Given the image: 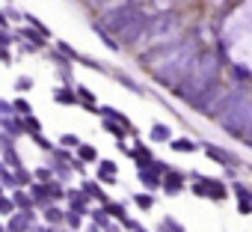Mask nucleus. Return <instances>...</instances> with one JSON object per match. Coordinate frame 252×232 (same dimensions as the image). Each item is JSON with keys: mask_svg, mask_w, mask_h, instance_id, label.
<instances>
[{"mask_svg": "<svg viewBox=\"0 0 252 232\" xmlns=\"http://www.w3.org/2000/svg\"><path fill=\"white\" fill-rule=\"evenodd\" d=\"M149 18L152 15L137 3V0H128V3H122L116 9L101 12L92 24H98L107 33H113L122 42V48H137L140 42L149 39Z\"/></svg>", "mask_w": 252, "mask_h": 232, "instance_id": "obj_1", "label": "nucleus"}, {"mask_svg": "<svg viewBox=\"0 0 252 232\" xmlns=\"http://www.w3.org/2000/svg\"><path fill=\"white\" fill-rule=\"evenodd\" d=\"M12 196H15V202H18V211H36V199H33V193H30V191L15 188V191H12Z\"/></svg>", "mask_w": 252, "mask_h": 232, "instance_id": "obj_20", "label": "nucleus"}, {"mask_svg": "<svg viewBox=\"0 0 252 232\" xmlns=\"http://www.w3.org/2000/svg\"><path fill=\"white\" fill-rule=\"evenodd\" d=\"M33 173H36V182H45V185L57 179V173H54V167H51V164H48V167H39V170H33Z\"/></svg>", "mask_w": 252, "mask_h": 232, "instance_id": "obj_32", "label": "nucleus"}, {"mask_svg": "<svg viewBox=\"0 0 252 232\" xmlns=\"http://www.w3.org/2000/svg\"><path fill=\"white\" fill-rule=\"evenodd\" d=\"M15 86H18V92H27V89H33V77H27V75H21Z\"/></svg>", "mask_w": 252, "mask_h": 232, "instance_id": "obj_42", "label": "nucleus"}, {"mask_svg": "<svg viewBox=\"0 0 252 232\" xmlns=\"http://www.w3.org/2000/svg\"><path fill=\"white\" fill-rule=\"evenodd\" d=\"M152 140H155V143H169V140H172V131H169V125H163V122H155V125H152Z\"/></svg>", "mask_w": 252, "mask_h": 232, "instance_id": "obj_25", "label": "nucleus"}, {"mask_svg": "<svg viewBox=\"0 0 252 232\" xmlns=\"http://www.w3.org/2000/svg\"><path fill=\"white\" fill-rule=\"evenodd\" d=\"M128 158H131V161L137 164V170H140V167H149V164L155 161V152H152L146 143H140V140H137V143L131 146V155H128Z\"/></svg>", "mask_w": 252, "mask_h": 232, "instance_id": "obj_14", "label": "nucleus"}, {"mask_svg": "<svg viewBox=\"0 0 252 232\" xmlns=\"http://www.w3.org/2000/svg\"><path fill=\"white\" fill-rule=\"evenodd\" d=\"M92 232H98V226H95V229H92Z\"/></svg>", "mask_w": 252, "mask_h": 232, "instance_id": "obj_47", "label": "nucleus"}, {"mask_svg": "<svg viewBox=\"0 0 252 232\" xmlns=\"http://www.w3.org/2000/svg\"><path fill=\"white\" fill-rule=\"evenodd\" d=\"M246 140H249V143H252V137H246Z\"/></svg>", "mask_w": 252, "mask_h": 232, "instance_id": "obj_48", "label": "nucleus"}, {"mask_svg": "<svg viewBox=\"0 0 252 232\" xmlns=\"http://www.w3.org/2000/svg\"><path fill=\"white\" fill-rule=\"evenodd\" d=\"M83 3H86L89 9H98V6H104V3H110V0H83Z\"/></svg>", "mask_w": 252, "mask_h": 232, "instance_id": "obj_45", "label": "nucleus"}, {"mask_svg": "<svg viewBox=\"0 0 252 232\" xmlns=\"http://www.w3.org/2000/svg\"><path fill=\"white\" fill-rule=\"evenodd\" d=\"M101 125H104V131H107V134H110L116 143H122L125 137L131 134V128H128V125H122L119 119H107V116H104V122H101Z\"/></svg>", "mask_w": 252, "mask_h": 232, "instance_id": "obj_18", "label": "nucleus"}, {"mask_svg": "<svg viewBox=\"0 0 252 232\" xmlns=\"http://www.w3.org/2000/svg\"><path fill=\"white\" fill-rule=\"evenodd\" d=\"M77 95H80V107H83L86 113H101V104L95 101V95H92L86 86H77Z\"/></svg>", "mask_w": 252, "mask_h": 232, "instance_id": "obj_21", "label": "nucleus"}, {"mask_svg": "<svg viewBox=\"0 0 252 232\" xmlns=\"http://www.w3.org/2000/svg\"><path fill=\"white\" fill-rule=\"evenodd\" d=\"M24 119V128H27V134H36V131H42V122L36 119V116L30 113V116H21Z\"/></svg>", "mask_w": 252, "mask_h": 232, "instance_id": "obj_39", "label": "nucleus"}, {"mask_svg": "<svg viewBox=\"0 0 252 232\" xmlns=\"http://www.w3.org/2000/svg\"><path fill=\"white\" fill-rule=\"evenodd\" d=\"M190 191L196 193V196H205V199H214V202H225L228 199V188L220 182V179H208V176H193V185H190Z\"/></svg>", "mask_w": 252, "mask_h": 232, "instance_id": "obj_4", "label": "nucleus"}, {"mask_svg": "<svg viewBox=\"0 0 252 232\" xmlns=\"http://www.w3.org/2000/svg\"><path fill=\"white\" fill-rule=\"evenodd\" d=\"M30 137H33V143H36L39 149H45V152H54V149H57V146H54V143L42 134V131H36V134H30Z\"/></svg>", "mask_w": 252, "mask_h": 232, "instance_id": "obj_33", "label": "nucleus"}, {"mask_svg": "<svg viewBox=\"0 0 252 232\" xmlns=\"http://www.w3.org/2000/svg\"><path fill=\"white\" fill-rule=\"evenodd\" d=\"M54 101H57V104H65V107H77V104H80L77 86H71V83L57 86V89H54Z\"/></svg>", "mask_w": 252, "mask_h": 232, "instance_id": "obj_11", "label": "nucleus"}, {"mask_svg": "<svg viewBox=\"0 0 252 232\" xmlns=\"http://www.w3.org/2000/svg\"><path fill=\"white\" fill-rule=\"evenodd\" d=\"M15 179H18V188H30L36 182V173H30L27 167H18L15 170Z\"/></svg>", "mask_w": 252, "mask_h": 232, "instance_id": "obj_29", "label": "nucleus"}, {"mask_svg": "<svg viewBox=\"0 0 252 232\" xmlns=\"http://www.w3.org/2000/svg\"><path fill=\"white\" fill-rule=\"evenodd\" d=\"M0 113H3V116H15L18 110H15V104H12V101H0Z\"/></svg>", "mask_w": 252, "mask_h": 232, "instance_id": "obj_43", "label": "nucleus"}, {"mask_svg": "<svg viewBox=\"0 0 252 232\" xmlns=\"http://www.w3.org/2000/svg\"><path fill=\"white\" fill-rule=\"evenodd\" d=\"M217 122H220V128H222L228 137L246 140V137L252 134V92L246 89V83L228 89L225 110L220 113Z\"/></svg>", "mask_w": 252, "mask_h": 232, "instance_id": "obj_3", "label": "nucleus"}, {"mask_svg": "<svg viewBox=\"0 0 252 232\" xmlns=\"http://www.w3.org/2000/svg\"><path fill=\"white\" fill-rule=\"evenodd\" d=\"M187 188V179H184V173H178V170H166V176H163V193L166 196H175V193H181Z\"/></svg>", "mask_w": 252, "mask_h": 232, "instance_id": "obj_10", "label": "nucleus"}, {"mask_svg": "<svg viewBox=\"0 0 252 232\" xmlns=\"http://www.w3.org/2000/svg\"><path fill=\"white\" fill-rule=\"evenodd\" d=\"M202 152H205V158H208V161H214V164H220V167H225V170L240 167V158H237V155H231L228 149L217 146V143H205V146H202Z\"/></svg>", "mask_w": 252, "mask_h": 232, "instance_id": "obj_7", "label": "nucleus"}, {"mask_svg": "<svg viewBox=\"0 0 252 232\" xmlns=\"http://www.w3.org/2000/svg\"><path fill=\"white\" fill-rule=\"evenodd\" d=\"M60 146H65V149H77V146H80V137H77V134H63V137H60Z\"/></svg>", "mask_w": 252, "mask_h": 232, "instance_id": "obj_40", "label": "nucleus"}, {"mask_svg": "<svg viewBox=\"0 0 252 232\" xmlns=\"http://www.w3.org/2000/svg\"><path fill=\"white\" fill-rule=\"evenodd\" d=\"M42 211H45V223H51V226H63V223H65V214H68V211L57 208V202H51V205L42 208Z\"/></svg>", "mask_w": 252, "mask_h": 232, "instance_id": "obj_22", "label": "nucleus"}, {"mask_svg": "<svg viewBox=\"0 0 252 232\" xmlns=\"http://www.w3.org/2000/svg\"><path fill=\"white\" fill-rule=\"evenodd\" d=\"M48 191H51V196H54V202H63V199H68V191H63V185L54 179V182H48Z\"/></svg>", "mask_w": 252, "mask_h": 232, "instance_id": "obj_31", "label": "nucleus"}, {"mask_svg": "<svg viewBox=\"0 0 252 232\" xmlns=\"http://www.w3.org/2000/svg\"><path fill=\"white\" fill-rule=\"evenodd\" d=\"M12 42H15V36H12L9 30H3V45H6V48H12Z\"/></svg>", "mask_w": 252, "mask_h": 232, "instance_id": "obj_46", "label": "nucleus"}, {"mask_svg": "<svg viewBox=\"0 0 252 232\" xmlns=\"http://www.w3.org/2000/svg\"><path fill=\"white\" fill-rule=\"evenodd\" d=\"M95 179L104 182V185H119V164H113V161H98Z\"/></svg>", "mask_w": 252, "mask_h": 232, "instance_id": "obj_12", "label": "nucleus"}, {"mask_svg": "<svg viewBox=\"0 0 252 232\" xmlns=\"http://www.w3.org/2000/svg\"><path fill=\"white\" fill-rule=\"evenodd\" d=\"M0 182H3V188H6V191H15V188H18V179H15V170L3 164V170H0Z\"/></svg>", "mask_w": 252, "mask_h": 232, "instance_id": "obj_27", "label": "nucleus"}, {"mask_svg": "<svg viewBox=\"0 0 252 232\" xmlns=\"http://www.w3.org/2000/svg\"><path fill=\"white\" fill-rule=\"evenodd\" d=\"M134 205H137L140 211H152V208H155V196H152V193H134Z\"/></svg>", "mask_w": 252, "mask_h": 232, "instance_id": "obj_30", "label": "nucleus"}, {"mask_svg": "<svg viewBox=\"0 0 252 232\" xmlns=\"http://www.w3.org/2000/svg\"><path fill=\"white\" fill-rule=\"evenodd\" d=\"M220 69H222V60H220V54L217 51H202L199 54V60H196V66L190 69V75L172 89L184 104H196L205 92H211L217 83H222L220 80Z\"/></svg>", "mask_w": 252, "mask_h": 232, "instance_id": "obj_2", "label": "nucleus"}, {"mask_svg": "<svg viewBox=\"0 0 252 232\" xmlns=\"http://www.w3.org/2000/svg\"><path fill=\"white\" fill-rule=\"evenodd\" d=\"M231 193H234L237 199H252V191H249L243 182H234V185H231Z\"/></svg>", "mask_w": 252, "mask_h": 232, "instance_id": "obj_38", "label": "nucleus"}, {"mask_svg": "<svg viewBox=\"0 0 252 232\" xmlns=\"http://www.w3.org/2000/svg\"><path fill=\"white\" fill-rule=\"evenodd\" d=\"M80 223H83V214H77V211H68V214H65V226H68L71 232H77Z\"/></svg>", "mask_w": 252, "mask_h": 232, "instance_id": "obj_37", "label": "nucleus"}, {"mask_svg": "<svg viewBox=\"0 0 252 232\" xmlns=\"http://www.w3.org/2000/svg\"><path fill=\"white\" fill-rule=\"evenodd\" d=\"M169 149H172V152H181V155H193V152L202 149V146H199L196 140H190V137H172V140H169Z\"/></svg>", "mask_w": 252, "mask_h": 232, "instance_id": "obj_19", "label": "nucleus"}, {"mask_svg": "<svg viewBox=\"0 0 252 232\" xmlns=\"http://www.w3.org/2000/svg\"><path fill=\"white\" fill-rule=\"evenodd\" d=\"M0 146H3V164L6 167H12V170H18V167H24L21 164V158H18V152H15V137H0Z\"/></svg>", "mask_w": 252, "mask_h": 232, "instance_id": "obj_13", "label": "nucleus"}, {"mask_svg": "<svg viewBox=\"0 0 252 232\" xmlns=\"http://www.w3.org/2000/svg\"><path fill=\"white\" fill-rule=\"evenodd\" d=\"M65 202H68V211H77V214H92V208H89L92 196H89L83 188H71Z\"/></svg>", "mask_w": 252, "mask_h": 232, "instance_id": "obj_8", "label": "nucleus"}, {"mask_svg": "<svg viewBox=\"0 0 252 232\" xmlns=\"http://www.w3.org/2000/svg\"><path fill=\"white\" fill-rule=\"evenodd\" d=\"M175 27H178V21H175V15H172V12L152 15V18H149V39H166Z\"/></svg>", "mask_w": 252, "mask_h": 232, "instance_id": "obj_6", "label": "nucleus"}, {"mask_svg": "<svg viewBox=\"0 0 252 232\" xmlns=\"http://www.w3.org/2000/svg\"><path fill=\"white\" fill-rule=\"evenodd\" d=\"M166 164H160L158 158L149 164V167H140V182L146 191H163V176H166Z\"/></svg>", "mask_w": 252, "mask_h": 232, "instance_id": "obj_5", "label": "nucleus"}, {"mask_svg": "<svg viewBox=\"0 0 252 232\" xmlns=\"http://www.w3.org/2000/svg\"><path fill=\"white\" fill-rule=\"evenodd\" d=\"M74 155H77L80 161H86V164H98V161H101V158H98V149L89 146V143H80V146L74 149Z\"/></svg>", "mask_w": 252, "mask_h": 232, "instance_id": "obj_24", "label": "nucleus"}, {"mask_svg": "<svg viewBox=\"0 0 252 232\" xmlns=\"http://www.w3.org/2000/svg\"><path fill=\"white\" fill-rule=\"evenodd\" d=\"M0 125H3V134L6 137H21V134H27V128H24V119L15 113V116H3L0 119Z\"/></svg>", "mask_w": 252, "mask_h": 232, "instance_id": "obj_15", "label": "nucleus"}, {"mask_svg": "<svg viewBox=\"0 0 252 232\" xmlns=\"http://www.w3.org/2000/svg\"><path fill=\"white\" fill-rule=\"evenodd\" d=\"M158 232H184V226H181L175 217H163V223H160Z\"/></svg>", "mask_w": 252, "mask_h": 232, "instance_id": "obj_34", "label": "nucleus"}, {"mask_svg": "<svg viewBox=\"0 0 252 232\" xmlns=\"http://www.w3.org/2000/svg\"><path fill=\"white\" fill-rule=\"evenodd\" d=\"M80 188H83V191H86V193H89L92 199H98V202H107V199H110V196L104 193V188H101V182H92V179H83V185H80Z\"/></svg>", "mask_w": 252, "mask_h": 232, "instance_id": "obj_23", "label": "nucleus"}, {"mask_svg": "<svg viewBox=\"0 0 252 232\" xmlns=\"http://www.w3.org/2000/svg\"><path fill=\"white\" fill-rule=\"evenodd\" d=\"M27 191L33 193V199H36V208H48V205L54 202V196H51V191H48V185H45V182H33Z\"/></svg>", "mask_w": 252, "mask_h": 232, "instance_id": "obj_17", "label": "nucleus"}, {"mask_svg": "<svg viewBox=\"0 0 252 232\" xmlns=\"http://www.w3.org/2000/svg\"><path fill=\"white\" fill-rule=\"evenodd\" d=\"M18 36H21V42L33 45V48H45V45H48V36H45L39 27H33V24H30V27H21V33H18Z\"/></svg>", "mask_w": 252, "mask_h": 232, "instance_id": "obj_16", "label": "nucleus"}, {"mask_svg": "<svg viewBox=\"0 0 252 232\" xmlns=\"http://www.w3.org/2000/svg\"><path fill=\"white\" fill-rule=\"evenodd\" d=\"M36 220V211H18L12 217H6V229L3 232H30Z\"/></svg>", "mask_w": 252, "mask_h": 232, "instance_id": "obj_9", "label": "nucleus"}, {"mask_svg": "<svg viewBox=\"0 0 252 232\" xmlns=\"http://www.w3.org/2000/svg\"><path fill=\"white\" fill-rule=\"evenodd\" d=\"M57 51H60V54H65V57H68L71 63H74V60H83V57H80V54H77V51H74V48H71L68 42H57Z\"/></svg>", "mask_w": 252, "mask_h": 232, "instance_id": "obj_35", "label": "nucleus"}, {"mask_svg": "<svg viewBox=\"0 0 252 232\" xmlns=\"http://www.w3.org/2000/svg\"><path fill=\"white\" fill-rule=\"evenodd\" d=\"M18 211V202H15V196H0V214H3V217H12Z\"/></svg>", "mask_w": 252, "mask_h": 232, "instance_id": "obj_28", "label": "nucleus"}, {"mask_svg": "<svg viewBox=\"0 0 252 232\" xmlns=\"http://www.w3.org/2000/svg\"><path fill=\"white\" fill-rule=\"evenodd\" d=\"M237 211L240 214H252V199H237Z\"/></svg>", "mask_w": 252, "mask_h": 232, "instance_id": "obj_44", "label": "nucleus"}, {"mask_svg": "<svg viewBox=\"0 0 252 232\" xmlns=\"http://www.w3.org/2000/svg\"><path fill=\"white\" fill-rule=\"evenodd\" d=\"M15 110H18V116H30V113H33V104H30L27 98H18V101H15Z\"/></svg>", "mask_w": 252, "mask_h": 232, "instance_id": "obj_41", "label": "nucleus"}, {"mask_svg": "<svg viewBox=\"0 0 252 232\" xmlns=\"http://www.w3.org/2000/svg\"><path fill=\"white\" fill-rule=\"evenodd\" d=\"M231 75H234V80H240V83H249V80H252V72L243 69V66H231Z\"/></svg>", "mask_w": 252, "mask_h": 232, "instance_id": "obj_36", "label": "nucleus"}, {"mask_svg": "<svg viewBox=\"0 0 252 232\" xmlns=\"http://www.w3.org/2000/svg\"><path fill=\"white\" fill-rule=\"evenodd\" d=\"M116 220H125V217H128V208H125V202H116V199H107V202H101Z\"/></svg>", "mask_w": 252, "mask_h": 232, "instance_id": "obj_26", "label": "nucleus"}]
</instances>
